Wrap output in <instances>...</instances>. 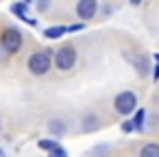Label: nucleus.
Instances as JSON below:
<instances>
[{
  "instance_id": "obj_23",
  "label": "nucleus",
  "mask_w": 159,
  "mask_h": 157,
  "mask_svg": "<svg viewBox=\"0 0 159 157\" xmlns=\"http://www.w3.org/2000/svg\"><path fill=\"white\" fill-rule=\"evenodd\" d=\"M0 155H5V150H2V148H0Z\"/></svg>"
},
{
  "instance_id": "obj_16",
  "label": "nucleus",
  "mask_w": 159,
  "mask_h": 157,
  "mask_svg": "<svg viewBox=\"0 0 159 157\" xmlns=\"http://www.w3.org/2000/svg\"><path fill=\"white\" fill-rule=\"evenodd\" d=\"M83 29H85V20L81 24H70L68 26V33H76V31H83Z\"/></svg>"
},
{
  "instance_id": "obj_21",
  "label": "nucleus",
  "mask_w": 159,
  "mask_h": 157,
  "mask_svg": "<svg viewBox=\"0 0 159 157\" xmlns=\"http://www.w3.org/2000/svg\"><path fill=\"white\" fill-rule=\"evenodd\" d=\"M22 2H26V5H31V2H33V0H22Z\"/></svg>"
},
{
  "instance_id": "obj_14",
  "label": "nucleus",
  "mask_w": 159,
  "mask_h": 157,
  "mask_svg": "<svg viewBox=\"0 0 159 157\" xmlns=\"http://www.w3.org/2000/svg\"><path fill=\"white\" fill-rule=\"evenodd\" d=\"M35 5H37V11H39V13H46V11L50 9V0H37Z\"/></svg>"
},
{
  "instance_id": "obj_9",
  "label": "nucleus",
  "mask_w": 159,
  "mask_h": 157,
  "mask_svg": "<svg viewBox=\"0 0 159 157\" xmlns=\"http://www.w3.org/2000/svg\"><path fill=\"white\" fill-rule=\"evenodd\" d=\"M11 13H16L20 20H24V22L31 24V26L37 24L35 18H29V13H26V2H22V0H20V2H13V5H11Z\"/></svg>"
},
{
  "instance_id": "obj_11",
  "label": "nucleus",
  "mask_w": 159,
  "mask_h": 157,
  "mask_svg": "<svg viewBox=\"0 0 159 157\" xmlns=\"http://www.w3.org/2000/svg\"><path fill=\"white\" fill-rule=\"evenodd\" d=\"M139 157H159V144H155V142L144 144L139 148Z\"/></svg>"
},
{
  "instance_id": "obj_2",
  "label": "nucleus",
  "mask_w": 159,
  "mask_h": 157,
  "mask_svg": "<svg viewBox=\"0 0 159 157\" xmlns=\"http://www.w3.org/2000/svg\"><path fill=\"white\" fill-rule=\"evenodd\" d=\"M22 31L18 26H9L2 31V35H0V48H2L7 55H16L20 48H22Z\"/></svg>"
},
{
  "instance_id": "obj_4",
  "label": "nucleus",
  "mask_w": 159,
  "mask_h": 157,
  "mask_svg": "<svg viewBox=\"0 0 159 157\" xmlns=\"http://www.w3.org/2000/svg\"><path fill=\"white\" fill-rule=\"evenodd\" d=\"M76 63V50L74 46H61L57 53H55V68L61 70V72H68L72 70Z\"/></svg>"
},
{
  "instance_id": "obj_7",
  "label": "nucleus",
  "mask_w": 159,
  "mask_h": 157,
  "mask_svg": "<svg viewBox=\"0 0 159 157\" xmlns=\"http://www.w3.org/2000/svg\"><path fill=\"white\" fill-rule=\"evenodd\" d=\"M126 59L133 63V68L137 70V74L139 76H146L148 72H150V66H148V59L144 57V55H139V53H135V55H131V53H126Z\"/></svg>"
},
{
  "instance_id": "obj_3",
  "label": "nucleus",
  "mask_w": 159,
  "mask_h": 157,
  "mask_svg": "<svg viewBox=\"0 0 159 157\" xmlns=\"http://www.w3.org/2000/svg\"><path fill=\"white\" fill-rule=\"evenodd\" d=\"M113 109L120 113V116H129L137 109V94L131 92V90H124L120 94H116L113 98Z\"/></svg>"
},
{
  "instance_id": "obj_18",
  "label": "nucleus",
  "mask_w": 159,
  "mask_h": 157,
  "mask_svg": "<svg viewBox=\"0 0 159 157\" xmlns=\"http://www.w3.org/2000/svg\"><path fill=\"white\" fill-rule=\"evenodd\" d=\"M152 79H155V81H159V61H157V66L152 68Z\"/></svg>"
},
{
  "instance_id": "obj_22",
  "label": "nucleus",
  "mask_w": 159,
  "mask_h": 157,
  "mask_svg": "<svg viewBox=\"0 0 159 157\" xmlns=\"http://www.w3.org/2000/svg\"><path fill=\"white\" fill-rule=\"evenodd\" d=\"M155 61H159V53H157V55H155Z\"/></svg>"
},
{
  "instance_id": "obj_1",
  "label": "nucleus",
  "mask_w": 159,
  "mask_h": 157,
  "mask_svg": "<svg viewBox=\"0 0 159 157\" xmlns=\"http://www.w3.org/2000/svg\"><path fill=\"white\" fill-rule=\"evenodd\" d=\"M52 63H55L52 61V50H37L26 59V70L33 76H44V74L50 72Z\"/></svg>"
},
{
  "instance_id": "obj_20",
  "label": "nucleus",
  "mask_w": 159,
  "mask_h": 157,
  "mask_svg": "<svg viewBox=\"0 0 159 157\" xmlns=\"http://www.w3.org/2000/svg\"><path fill=\"white\" fill-rule=\"evenodd\" d=\"M129 2H131L133 7H139V5H142V0H129Z\"/></svg>"
},
{
  "instance_id": "obj_12",
  "label": "nucleus",
  "mask_w": 159,
  "mask_h": 157,
  "mask_svg": "<svg viewBox=\"0 0 159 157\" xmlns=\"http://www.w3.org/2000/svg\"><path fill=\"white\" fill-rule=\"evenodd\" d=\"M144 120H146V111L144 109H135V118H133L135 131H144Z\"/></svg>"
},
{
  "instance_id": "obj_13",
  "label": "nucleus",
  "mask_w": 159,
  "mask_h": 157,
  "mask_svg": "<svg viewBox=\"0 0 159 157\" xmlns=\"http://www.w3.org/2000/svg\"><path fill=\"white\" fill-rule=\"evenodd\" d=\"M37 146H39V148H44V150H48V153H50V150H52V148H55V146H57V142H55V140H39V142H37Z\"/></svg>"
},
{
  "instance_id": "obj_6",
  "label": "nucleus",
  "mask_w": 159,
  "mask_h": 157,
  "mask_svg": "<svg viewBox=\"0 0 159 157\" xmlns=\"http://www.w3.org/2000/svg\"><path fill=\"white\" fill-rule=\"evenodd\" d=\"M100 116L98 113H94V111H87V113H83V118H81V131L83 133H94V131H98L100 129Z\"/></svg>"
},
{
  "instance_id": "obj_10",
  "label": "nucleus",
  "mask_w": 159,
  "mask_h": 157,
  "mask_svg": "<svg viewBox=\"0 0 159 157\" xmlns=\"http://www.w3.org/2000/svg\"><path fill=\"white\" fill-rule=\"evenodd\" d=\"M66 33H68V26L59 24V26H48V29L44 31V37H46V39H59V37L66 35Z\"/></svg>"
},
{
  "instance_id": "obj_15",
  "label": "nucleus",
  "mask_w": 159,
  "mask_h": 157,
  "mask_svg": "<svg viewBox=\"0 0 159 157\" xmlns=\"http://www.w3.org/2000/svg\"><path fill=\"white\" fill-rule=\"evenodd\" d=\"M50 155H55V157H66L68 153H66V148H61V146L57 144V146H55V148L50 150Z\"/></svg>"
},
{
  "instance_id": "obj_19",
  "label": "nucleus",
  "mask_w": 159,
  "mask_h": 157,
  "mask_svg": "<svg viewBox=\"0 0 159 157\" xmlns=\"http://www.w3.org/2000/svg\"><path fill=\"white\" fill-rule=\"evenodd\" d=\"M107 150H109V146H96L92 153H107Z\"/></svg>"
},
{
  "instance_id": "obj_8",
  "label": "nucleus",
  "mask_w": 159,
  "mask_h": 157,
  "mask_svg": "<svg viewBox=\"0 0 159 157\" xmlns=\"http://www.w3.org/2000/svg\"><path fill=\"white\" fill-rule=\"evenodd\" d=\"M46 129H48V133H50V135L61 137V135H66V133H68V122H66L63 118H50V120L46 122Z\"/></svg>"
},
{
  "instance_id": "obj_17",
  "label": "nucleus",
  "mask_w": 159,
  "mask_h": 157,
  "mask_svg": "<svg viewBox=\"0 0 159 157\" xmlns=\"http://www.w3.org/2000/svg\"><path fill=\"white\" fill-rule=\"evenodd\" d=\"M122 131H124V133H131V131H135V122H133V120H126V122L122 124Z\"/></svg>"
},
{
  "instance_id": "obj_5",
  "label": "nucleus",
  "mask_w": 159,
  "mask_h": 157,
  "mask_svg": "<svg viewBox=\"0 0 159 157\" xmlns=\"http://www.w3.org/2000/svg\"><path fill=\"white\" fill-rule=\"evenodd\" d=\"M74 13L79 20H92L96 13H98V0H76V7H74Z\"/></svg>"
}]
</instances>
